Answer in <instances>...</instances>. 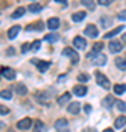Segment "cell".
<instances>
[{"instance_id": "6da1fadb", "label": "cell", "mask_w": 126, "mask_h": 132, "mask_svg": "<svg viewBox=\"0 0 126 132\" xmlns=\"http://www.w3.org/2000/svg\"><path fill=\"white\" fill-rule=\"evenodd\" d=\"M95 79H97V82L101 85L103 88H106V90L110 88V81H108L107 78L101 73V72H95Z\"/></svg>"}, {"instance_id": "7a4b0ae2", "label": "cell", "mask_w": 126, "mask_h": 132, "mask_svg": "<svg viewBox=\"0 0 126 132\" xmlns=\"http://www.w3.org/2000/svg\"><path fill=\"white\" fill-rule=\"evenodd\" d=\"M62 54H63V56H70V57H72V63H78V60H79L78 53L75 52L73 48H70V47H66L65 50L62 52Z\"/></svg>"}, {"instance_id": "3957f363", "label": "cell", "mask_w": 126, "mask_h": 132, "mask_svg": "<svg viewBox=\"0 0 126 132\" xmlns=\"http://www.w3.org/2000/svg\"><path fill=\"white\" fill-rule=\"evenodd\" d=\"M84 34L87 35V37H89V38H95L98 35V29H97V27L95 25H93V24H89L87 28H85V31H84Z\"/></svg>"}, {"instance_id": "277c9868", "label": "cell", "mask_w": 126, "mask_h": 132, "mask_svg": "<svg viewBox=\"0 0 126 132\" xmlns=\"http://www.w3.org/2000/svg\"><path fill=\"white\" fill-rule=\"evenodd\" d=\"M2 76L6 78V79H15L16 73H15V71L12 68H2Z\"/></svg>"}, {"instance_id": "5b68a950", "label": "cell", "mask_w": 126, "mask_h": 132, "mask_svg": "<svg viewBox=\"0 0 126 132\" xmlns=\"http://www.w3.org/2000/svg\"><path fill=\"white\" fill-rule=\"evenodd\" d=\"M106 60H107V57L104 56L103 53H98V54H95V56H94L93 63L95 66H104V65H106Z\"/></svg>"}, {"instance_id": "8992f818", "label": "cell", "mask_w": 126, "mask_h": 132, "mask_svg": "<svg viewBox=\"0 0 126 132\" xmlns=\"http://www.w3.org/2000/svg\"><path fill=\"white\" fill-rule=\"evenodd\" d=\"M122 43H119V41H110V44H108V50H110V53H119L122 50Z\"/></svg>"}, {"instance_id": "52a82bcc", "label": "cell", "mask_w": 126, "mask_h": 132, "mask_svg": "<svg viewBox=\"0 0 126 132\" xmlns=\"http://www.w3.org/2000/svg\"><path fill=\"white\" fill-rule=\"evenodd\" d=\"M32 63H35V65L38 66L40 72H46L47 69L50 68V62H40L38 59H32Z\"/></svg>"}, {"instance_id": "ba28073f", "label": "cell", "mask_w": 126, "mask_h": 132, "mask_svg": "<svg viewBox=\"0 0 126 132\" xmlns=\"http://www.w3.org/2000/svg\"><path fill=\"white\" fill-rule=\"evenodd\" d=\"M73 46L76 48H85L87 47V41H85V38H82V37H75L73 38Z\"/></svg>"}, {"instance_id": "9c48e42d", "label": "cell", "mask_w": 126, "mask_h": 132, "mask_svg": "<svg viewBox=\"0 0 126 132\" xmlns=\"http://www.w3.org/2000/svg\"><path fill=\"white\" fill-rule=\"evenodd\" d=\"M31 125H32V120L29 118H25V119H22V120L18 122V129H29Z\"/></svg>"}, {"instance_id": "30bf717a", "label": "cell", "mask_w": 126, "mask_h": 132, "mask_svg": "<svg viewBox=\"0 0 126 132\" xmlns=\"http://www.w3.org/2000/svg\"><path fill=\"white\" fill-rule=\"evenodd\" d=\"M72 91H73V94L79 95V97H84L87 94V87L85 85H75Z\"/></svg>"}, {"instance_id": "8fae6325", "label": "cell", "mask_w": 126, "mask_h": 132, "mask_svg": "<svg viewBox=\"0 0 126 132\" xmlns=\"http://www.w3.org/2000/svg\"><path fill=\"white\" fill-rule=\"evenodd\" d=\"M59 25H60V21H59L57 18H50L48 21H47V27L52 29V31L53 29H57L59 28Z\"/></svg>"}, {"instance_id": "7c38bea8", "label": "cell", "mask_w": 126, "mask_h": 132, "mask_svg": "<svg viewBox=\"0 0 126 132\" xmlns=\"http://www.w3.org/2000/svg\"><path fill=\"white\" fill-rule=\"evenodd\" d=\"M19 31H21V28H19V25H15V27H12V28H9V31H7V38L9 40H13L16 35L19 34Z\"/></svg>"}, {"instance_id": "4fadbf2b", "label": "cell", "mask_w": 126, "mask_h": 132, "mask_svg": "<svg viewBox=\"0 0 126 132\" xmlns=\"http://www.w3.org/2000/svg\"><path fill=\"white\" fill-rule=\"evenodd\" d=\"M103 46H104V44H103L101 41H100V43H95V44L93 46V52L89 53L87 57H93L94 54H98V53H101V48H103Z\"/></svg>"}, {"instance_id": "5bb4252c", "label": "cell", "mask_w": 126, "mask_h": 132, "mask_svg": "<svg viewBox=\"0 0 126 132\" xmlns=\"http://www.w3.org/2000/svg\"><path fill=\"white\" fill-rule=\"evenodd\" d=\"M66 126H68V120H66V119H57L56 122H54V128H56L59 132L63 131Z\"/></svg>"}, {"instance_id": "9a60e30c", "label": "cell", "mask_w": 126, "mask_h": 132, "mask_svg": "<svg viewBox=\"0 0 126 132\" xmlns=\"http://www.w3.org/2000/svg\"><path fill=\"white\" fill-rule=\"evenodd\" d=\"M114 63H116V66L120 71H126V59H123V57H116L114 59Z\"/></svg>"}, {"instance_id": "2e32d148", "label": "cell", "mask_w": 126, "mask_h": 132, "mask_svg": "<svg viewBox=\"0 0 126 132\" xmlns=\"http://www.w3.org/2000/svg\"><path fill=\"white\" fill-rule=\"evenodd\" d=\"M79 107H81L79 103H70L69 107H68V112H69L70 114H78V112H79Z\"/></svg>"}, {"instance_id": "e0dca14e", "label": "cell", "mask_w": 126, "mask_h": 132, "mask_svg": "<svg viewBox=\"0 0 126 132\" xmlns=\"http://www.w3.org/2000/svg\"><path fill=\"white\" fill-rule=\"evenodd\" d=\"M70 100V93H65V94H62L59 98H57V104L59 106H63L65 103H68Z\"/></svg>"}, {"instance_id": "ac0fdd59", "label": "cell", "mask_w": 126, "mask_h": 132, "mask_svg": "<svg viewBox=\"0 0 126 132\" xmlns=\"http://www.w3.org/2000/svg\"><path fill=\"white\" fill-rule=\"evenodd\" d=\"M43 28H44V24H43V22H35V24H32V25H28V27H27V31H34V29L43 31Z\"/></svg>"}, {"instance_id": "d6986e66", "label": "cell", "mask_w": 126, "mask_h": 132, "mask_svg": "<svg viewBox=\"0 0 126 132\" xmlns=\"http://www.w3.org/2000/svg\"><path fill=\"white\" fill-rule=\"evenodd\" d=\"M113 90H114V93H116L117 95H120L126 91V84H116L113 87Z\"/></svg>"}, {"instance_id": "ffe728a7", "label": "cell", "mask_w": 126, "mask_h": 132, "mask_svg": "<svg viewBox=\"0 0 126 132\" xmlns=\"http://www.w3.org/2000/svg\"><path fill=\"white\" fill-rule=\"evenodd\" d=\"M113 103H116V101L113 100L112 95H107V97H106V98H103V101H101V104H103L104 107H107V109L112 107V104H113Z\"/></svg>"}, {"instance_id": "44dd1931", "label": "cell", "mask_w": 126, "mask_h": 132, "mask_svg": "<svg viewBox=\"0 0 126 132\" xmlns=\"http://www.w3.org/2000/svg\"><path fill=\"white\" fill-rule=\"evenodd\" d=\"M126 125V118L125 116H119V118H116V120H114V126L116 128H123Z\"/></svg>"}, {"instance_id": "7402d4cb", "label": "cell", "mask_w": 126, "mask_h": 132, "mask_svg": "<svg viewBox=\"0 0 126 132\" xmlns=\"http://www.w3.org/2000/svg\"><path fill=\"white\" fill-rule=\"evenodd\" d=\"M85 12H82V10H81V12H76V13H73L72 15V19H73L75 22H79V21H82V19L85 18Z\"/></svg>"}, {"instance_id": "603a6c76", "label": "cell", "mask_w": 126, "mask_h": 132, "mask_svg": "<svg viewBox=\"0 0 126 132\" xmlns=\"http://www.w3.org/2000/svg\"><path fill=\"white\" fill-rule=\"evenodd\" d=\"M27 87L23 84H18L16 85V93H18V95H27Z\"/></svg>"}, {"instance_id": "cb8c5ba5", "label": "cell", "mask_w": 126, "mask_h": 132, "mask_svg": "<svg viewBox=\"0 0 126 132\" xmlns=\"http://www.w3.org/2000/svg\"><path fill=\"white\" fill-rule=\"evenodd\" d=\"M122 29H123V27H117V28L112 29L110 32H107V34H106V35H104V38H112V37H114L116 34H119V32H120Z\"/></svg>"}, {"instance_id": "d4e9b609", "label": "cell", "mask_w": 126, "mask_h": 132, "mask_svg": "<svg viewBox=\"0 0 126 132\" xmlns=\"http://www.w3.org/2000/svg\"><path fill=\"white\" fill-rule=\"evenodd\" d=\"M44 40L48 43H56L57 40H59V35L57 34H47L46 37H44Z\"/></svg>"}, {"instance_id": "484cf974", "label": "cell", "mask_w": 126, "mask_h": 132, "mask_svg": "<svg viewBox=\"0 0 126 132\" xmlns=\"http://www.w3.org/2000/svg\"><path fill=\"white\" fill-rule=\"evenodd\" d=\"M23 13H25V9H23V7H18V9H16V10L13 12V13H12V18H13V19L21 18V16H22Z\"/></svg>"}, {"instance_id": "4316f807", "label": "cell", "mask_w": 126, "mask_h": 132, "mask_svg": "<svg viewBox=\"0 0 126 132\" xmlns=\"http://www.w3.org/2000/svg\"><path fill=\"white\" fill-rule=\"evenodd\" d=\"M40 10H41V5H40V3H32V5H29V12L37 13Z\"/></svg>"}, {"instance_id": "83f0119b", "label": "cell", "mask_w": 126, "mask_h": 132, "mask_svg": "<svg viewBox=\"0 0 126 132\" xmlns=\"http://www.w3.org/2000/svg\"><path fill=\"white\" fill-rule=\"evenodd\" d=\"M43 128H44V123H43L41 120H37V122H35V125H34V131L32 132H41Z\"/></svg>"}, {"instance_id": "f1b7e54d", "label": "cell", "mask_w": 126, "mask_h": 132, "mask_svg": "<svg viewBox=\"0 0 126 132\" xmlns=\"http://www.w3.org/2000/svg\"><path fill=\"white\" fill-rule=\"evenodd\" d=\"M117 106V109L119 110H122V112H126V103L125 101H122V100H116V103H114Z\"/></svg>"}, {"instance_id": "f546056e", "label": "cell", "mask_w": 126, "mask_h": 132, "mask_svg": "<svg viewBox=\"0 0 126 132\" xmlns=\"http://www.w3.org/2000/svg\"><path fill=\"white\" fill-rule=\"evenodd\" d=\"M40 46H41V41H40V40H35V41L31 44V50H32V52H38V50H40Z\"/></svg>"}, {"instance_id": "4dcf8cb0", "label": "cell", "mask_w": 126, "mask_h": 132, "mask_svg": "<svg viewBox=\"0 0 126 132\" xmlns=\"http://www.w3.org/2000/svg\"><path fill=\"white\" fill-rule=\"evenodd\" d=\"M82 5H84L85 7H88L89 10H94V7H95V5H94L93 2H87V0H82Z\"/></svg>"}, {"instance_id": "1f68e13d", "label": "cell", "mask_w": 126, "mask_h": 132, "mask_svg": "<svg viewBox=\"0 0 126 132\" xmlns=\"http://www.w3.org/2000/svg\"><path fill=\"white\" fill-rule=\"evenodd\" d=\"M12 95H10V91L9 90H3L2 91V98H6V100H9Z\"/></svg>"}, {"instance_id": "d6a6232c", "label": "cell", "mask_w": 126, "mask_h": 132, "mask_svg": "<svg viewBox=\"0 0 126 132\" xmlns=\"http://www.w3.org/2000/svg\"><path fill=\"white\" fill-rule=\"evenodd\" d=\"M78 79H79V81H82V82H84V81H88V79H89V75H85V73H81V75L78 76Z\"/></svg>"}, {"instance_id": "836d02e7", "label": "cell", "mask_w": 126, "mask_h": 132, "mask_svg": "<svg viewBox=\"0 0 126 132\" xmlns=\"http://www.w3.org/2000/svg\"><path fill=\"white\" fill-rule=\"evenodd\" d=\"M0 113H2L3 116H5V114H7V113H9V109H7V107H5V106H0Z\"/></svg>"}, {"instance_id": "e575fe53", "label": "cell", "mask_w": 126, "mask_h": 132, "mask_svg": "<svg viewBox=\"0 0 126 132\" xmlns=\"http://www.w3.org/2000/svg\"><path fill=\"white\" fill-rule=\"evenodd\" d=\"M117 18L120 19V21H126V10H122L120 13H119V16Z\"/></svg>"}, {"instance_id": "d590c367", "label": "cell", "mask_w": 126, "mask_h": 132, "mask_svg": "<svg viewBox=\"0 0 126 132\" xmlns=\"http://www.w3.org/2000/svg\"><path fill=\"white\" fill-rule=\"evenodd\" d=\"M28 48H31V46H29L28 43H25V44L22 46V53H27L28 52Z\"/></svg>"}, {"instance_id": "8d00e7d4", "label": "cell", "mask_w": 126, "mask_h": 132, "mask_svg": "<svg viewBox=\"0 0 126 132\" xmlns=\"http://www.w3.org/2000/svg\"><path fill=\"white\" fill-rule=\"evenodd\" d=\"M84 110H85V113H91V110H93V107H91L89 104H85V106H84Z\"/></svg>"}, {"instance_id": "74e56055", "label": "cell", "mask_w": 126, "mask_h": 132, "mask_svg": "<svg viewBox=\"0 0 126 132\" xmlns=\"http://www.w3.org/2000/svg\"><path fill=\"white\" fill-rule=\"evenodd\" d=\"M112 3V0H100V5H103V6H108Z\"/></svg>"}, {"instance_id": "f35d334b", "label": "cell", "mask_w": 126, "mask_h": 132, "mask_svg": "<svg viewBox=\"0 0 126 132\" xmlns=\"http://www.w3.org/2000/svg\"><path fill=\"white\" fill-rule=\"evenodd\" d=\"M13 53H15L13 47H9V50H7V52H6V54H9V56H12V54H13Z\"/></svg>"}, {"instance_id": "ab89813d", "label": "cell", "mask_w": 126, "mask_h": 132, "mask_svg": "<svg viewBox=\"0 0 126 132\" xmlns=\"http://www.w3.org/2000/svg\"><path fill=\"white\" fill-rule=\"evenodd\" d=\"M84 132H95V129H93V128H87Z\"/></svg>"}, {"instance_id": "60d3db41", "label": "cell", "mask_w": 126, "mask_h": 132, "mask_svg": "<svg viewBox=\"0 0 126 132\" xmlns=\"http://www.w3.org/2000/svg\"><path fill=\"white\" fill-rule=\"evenodd\" d=\"M103 132H113V129H112V128H107V129H104Z\"/></svg>"}, {"instance_id": "b9f144b4", "label": "cell", "mask_w": 126, "mask_h": 132, "mask_svg": "<svg viewBox=\"0 0 126 132\" xmlns=\"http://www.w3.org/2000/svg\"><path fill=\"white\" fill-rule=\"evenodd\" d=\"M60 132H69V131H65V129H63V131H60Z\"/></svg>"}, {"instance_id": "7bdbcfd3", "label": "cell", "mask_w": 126, "mask_h": 132, "mask_svg": "<svg viewBox=\"0 0 126 132\" xmlns=\"http://www.w3.org/2000/svg\"><path fill=\"white\" fill-rule=\"evenodd\" d=\"M123 38H125V40H126V34H125V35H123Z\"/></svg>"}]
</instances>
